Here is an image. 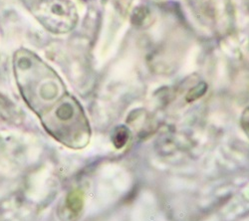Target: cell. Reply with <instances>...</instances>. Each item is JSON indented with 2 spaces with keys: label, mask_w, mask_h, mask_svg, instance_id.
<instances>
[{
  "label": "cell",
  "mask_w": 249,
  "mask_h": 221,
  "mask_svg": "<svg viewBox=\"0 0 249 221\" xmlns=\"http://www.w3.org/2000/svg\"><path fill=\"white\" fill-rule=\"evenodd\" d=\"M128 130L126 128L124 127H121V128H118L113 136V142H114V145L118 148V149H121L123 148L124 145H126L127 140H128V137H129V135H128Z\"/></svg>",
  "instance_id": "cell-2"
},
{
  "label": "cell",
  "mask_w": 249,
  "mask_h": 221,
  "mask_svg": "<svg viewBox=\"0 0 249 221\" xmlns=\"http://www.w3.org/2000/svg\"><path fill=\"white\" fill-rule=\"evenodd\" d=\"M83 208H84V194L79 189L71 191L64 200V217L69 220H76L82 213Z\"/></svg>",
  "instance_id": "cell-1"
},
{
  "label": "cell",
  "mask_w": 249,
  "mask_h": 221,
  "mask_svg": "<svg viewBox=\"0 0 249 221\" xmlns=\"http://www.w3.org/2000/svg\"><path fill=\"white\" fill-rule=\"evenodd\" d=\"M241 126L249 138V108H247L241 117Z\"/></svg>",
  "instance_id": "cell-3"
}]
</instances>
